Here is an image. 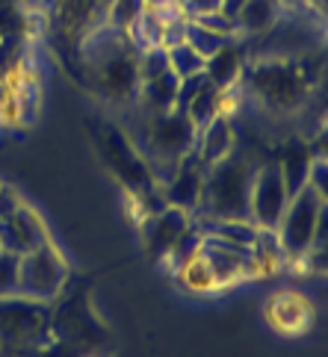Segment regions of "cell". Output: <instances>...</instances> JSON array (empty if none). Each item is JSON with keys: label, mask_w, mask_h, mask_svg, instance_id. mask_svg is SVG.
I'll return each mask as SVG.
<instances>
[{"label": "cell", "mask_w": 328, "mask_h": 357, "mask_svg": "<svg viewBox=\"0 0 328 357\" xmlns=\"http://www.w3.org/2000/svg\"><path fill=\"white\" fill-rule=\"evenodd\" d=\"M136 50L128 39V33L100 27L86 42V66L100 95H107L112 104H136L140 77H136Z\"/></svg>", "instance_id": "obj_1"}, {"label": "cell", "mask_w": 328, "mask_h": 357, "mask_svg": "<svg viewBox=\"0 0 328 357\" xmlns=\"http://www.w3.org/2000/svg\"><path fill=\"white\" fill-rule=\"evenodd\" d=\"M255 165L243 154L231 151L225 160L213 162L204 169V186L195 213L201 219H248V195ZM251 222V219H248Z\"/></svg>", "instance_id": "obj_2"}, {"label": "cell", "mask_w": 328, "mask_h": 357, "mask_svg": "<svg viewBox=\"0 0 328 357\" xmlns=\"http://www.w3.org/2000/svg\"><path fill=\"white\" fill-rule=\"evenodd\" d=\"M313 77L293 59H263L246 68V89L263 107L293 112L308 100Z\"/></svg>", "instance_id": "obj_3"}, {"label": "cell", "mask_w": 328, "mask_h": 357, "mask_svg": "<svg viewBox=\"0 0 328 357\" xmlns=\"http://www.w3.org/2000/svg\"><path fill=\"white\" fill-rule=\"evenodd\" d=\"M322 215H325V195L317 192L311 183L301 186L287 201L281 219L275 225V236H278L284 260H301L313 248V234H317Z\"/></svg>", "instance_id": "obj_4"}, {"label": "cell", "mask_w": 328, "mask_h": 357, "mask_svg": "<svg viewBox=\"0 0 328 357\" xmlns=\"http://www.w3.org/2000/svg\"><path fill=\"white\" fill-rule=\"evenodd\" d=\"M68 280V266L66 257L59 254L54 242H42L39 248H33L18 257V289L15 296L30 298V301H54L62 287Z\"/></svg>", "instance_id": "obj_5"}, {"label": "cell", "mask_w": 328, "mask_h": 357, "mask_svg": "<svg viewBox=\"0 0 328 357\" xmlns=\"http://www.w3.org/2000/svg\"><path fill=\"white\" fill-rule=\"evenodd\" d=\"M198 130L193 127L181 109L160 112V116H145V136L142 151L148 162H178L184 154L195 148Z\"/></svg>", "instance_id": "obj_6"}, {"label": "cell", "mask_w": 328, "mask_h": 357, "mask_svg": "<svg viewBox=\"0 0 328 357\" xmlns=\"http://www.w3.org/2000/svg\"><path fill=\"white\" fill-rule=\"evenodd\" d=\"M50 334V313L45 301L21 296L0 298V340L12 346H42Z\"/></svg>", "instance_id": "obj_7"}, {"label": "cell", "mask_w": 328, "mask_h": 357, "mask_svg": "<svg viewBox=\"0 0 328 357\" xmlns=\"http://www.w3.org/2000/svg\"><path fill=\"white\" fill-rule=\"evenodd\" d=\"M287 189L281 181V169L278 162H267L255 169L251 177V195H248V219L260 231H275L281 213L287 207Z\"/></svg>", "instance_id": "obj_8"}, {"label": "cell", "mask_w": 328, "mask_h": 357, "mask_svg": "<svg viewBox=\"0 0 328 357\" xmlns=\"http://www.w3.org/2000/svg\"><path fill=\"white\" fill-rule=\"evenodd\" d=\"M104 154L112 165V172L119 174V181L131 189L133 195H145L154 189V181H151L148 162L145 157L131 145V139L124 136L116 127H107L104 130Z\"/></svg>", "instance_id": "obj_9"}, {"label": "cell", "mask_w": 328, "mask_h": 357, "mask_svg": "<svg viewBox=\"0 0 328 357\" xmlns=\"http://www.w3.org/2000/svg\"><path fill=\"white\" fill-rule=\"evenodd\" d=\"M189 222H193V215H189L186 210H181V207H169V204L163 210H157L154 215H145L142 236H145L148 257L166 260L172 245L178 242V236L189 227Z\"/></svg>", "instance_id": "obj_10"}, {"label": "cell", "mask_w": 328, "mask_h": 357, "mask_svg": "<svg viewBox=\"0 0 328 357\" xmlns=\"http://www.w3.org/2000/svg\"><path fill=\"white\" fill-rule=\"evenodd\" d=\"M201 186H204V165H201L195 148L184 154L178 160V169H174L172 181L166 186H160V195L169 207H181L189 215L195 213L198 198H201Z\"/></svg>", "instance_id": "obj_11"}, {"label": "cell", "mask_w": 328, "mask_h": 357, "mask_svg": "<svg viewBox=\"0 0 328 357\" xmlns=\"http://www.w3.org/2000/svg\"><path fill=\"white\" fill-rule=\"evenodd\" d=\"M42 242H47V227L39 219V213L30 210L27 204H21L9 219L0 222V251L21 257V254L39 248Z\"/></svg>", "instance_id": "obj_12"}, {"label": "cell", "mask_w": 328, "mask_h": 357, "mask_svg": "<svg viewBox=\"0 0 328 357\" xmlns=\"http://www.w3.org/2000/svg\"><path fill=\"white\" fill-rule=\"evenodd\" d=\"M267 319L275 331H281L287 337H296L311 325V304L296 296V292H278L267 304Z\"/></svg>", "instance_id": "obj_13"}, {"label": "cell", "mask_w": 328, "mask_h": 357, "mask_svg": "<svg viewBox=\"0 0 328 357\" xmlns=\"http://www.w3.org/2000/svg\"><path fill=\"white\" fill-rule=\"evenodd\" d=\"M231 151H234V124H231V119L225 116V112H219L216 119L207 121L198 130V136H195V154H198L201 165L207 169V165L225 160Z\"/></svg>", "instance_id": "obj_14"}, {"label": "cell", "mask_w": 328, "mask_h": 357, "mask_svg": "<svg viewBox=\"0 0 328 357\" xmlns=\"http://www.w3.org/2000/svg\"><path fill=\"white\" fill-rule=\"evenodd\" d=\"M204 77L210 86H216L219 92L237 86V80L243 77V47L237 45V39L204 59Z\"/></svg>", "instance_id": "obj_15"}, {"label": "cell", "mask_w": 328, "mask_h": 357, "mask_svg": "<svg viewBox=\"0 0 328 357\" xmlns=\"http://www.w3.org/2000/svg\"><path fill=\"white\" fill-rule=\"evenodd\" d=\"M311 162H313V148L311 145L299 142V139H290V142L284 145L278 169H281V181H284V189H287V198H293L301 186H308Z\"/></svg>", "instance_id": "obj_16"}, {"label": "cell", "mask_w": 328, "mask_h": 357, "mask_svg": "<svg viewBox=\"0 0 328 357\" xmlns=\"http://www.w3.org/2000/svg\"><path fill=\"white\" fill-rule=\"evenodd\" d=\"M178 86L181 80L174 77L172 71L160 74L154 80L140 83V92H136V104L142 107L145 116H160V112H172L174 100H178Z\"/></svg>", "instance_id": "obj_17"}, {"label": "cell", "mask_w": 328, "mask_h": 357, "mask_svg": "<svg viewBox=\"0 0 328 357\" xmlns=\"http://www.w3.org/2000/svg\"><path fill=\"white\" fill-rule=\"evenodd\" d=\"M222 104H225V92H219L216 86L204 83L193 98H189V104L184 107V116L193 121L195 130H201L207 121H213L222 112Z\"/></svg>", "instance_id": "obj_18"}, {"label": "cell", "mask_w": 328, "mask_h": 357, "mask_svg": "<svg viewBox=\"0 0 328 357\" xmlns=\"http://www.w3.org/2000/svg\"><path fill=\"white\" fill-rule=\"evenodd\" d=\"M278 18V0H246L237 15V30L243 33H267Z\"/></svg>", "instance_id": "obj_19"}, {"label": "cell", "mask_w": 328, "mask_h": 357, "mask_svg": "<svg viewBox=\"0 0 328 357\" xmlns=\"http://www.w3.org/2000/svg\"><path fill=\"white\" fill-rule=\"evenodd\" d=\"M128 39L136 50H148V47H160L163 42V18L157 15L154 9H145L140 18L131 24Z\"/></svg>", "instance_id": "obj_20"}, {"label": "cell", "mask_w": 328, "mask_h": 357, "mask_svg": "<svg viewBox=\"0 0 328 357\" xmlns=\"http://www.w3.org/2000/svg\"><path fill=\"white\" fill-rule=\"evenodd\" d=\"M178 280H181L186 289L198 292V296H204V292H216V289H219V287H216V278H213L210 266H207V260L201 257V254H195L193 260H186V263L178 266Z\"/></svg>", "instance_id": "obj_21"}, {"label": "cell", "mask_w": 328, "mask_h": 357, "mask_svg": "<svg viewBox=\"0 0 328 357\" xmlns=\"http://www.w3.org/2000/svg\"><path fill=\"white\" fill-rule=\"evenodd\" d=\"M166 54H169V71L178 80L195 77V74H204V56L195 54V50L189 47L186 42L174 45V47H166Z\"/></svg>", "instance_id": "obj_22"}, {"label": "cell", "mask_w": 328, "mask_h": 357, "mask_svg": "<svg viewBox=\"0 0 328 357\" xmlns=\"http://www.w3.org/2000/svg\"><path fill=\"white\" fill-rule=\"evenodd\" d=\"M145 9H148V6H145V0H110L104 27L119 30V33H128V30H131V24L140 18Z\"/></svg>", "instance_id": "obj_23"}, {"label": "cell", "mask_w": 328, "mask_h": 357, "mask_svg": "<svg viewBox=\"0 0 328 357\" xmlns=\"http://www.w3.org/2000/svg\"><path fill=\"white\" fill-rule=\"evenodd\" d=\"M184 42L195 50V54H201V56H213L219 47H225L228 42H234V39H225V36H216V33H210L207 27H201L198 21H193V18H186V36H184Z\"/></svg>", "instance_id": "obj_24"}, {"label": "cell", "mask_w": 328, "mask_h": 357, "mask_svg": "<svg viewBox=\"0 0 328 357\" xmlns=\"http://www.w3.org/2000/svg\"><path fill=\"white\" fill-rule=\"evenodd\" d=\"M201 245H204V234L198 231V225H195V222H189V227L178 236V242L172 245V251H169V257H166V260H172V266L178 269L181 263L193 260L195 254H201Z\"/></svg>", "instance_id": "obj_25"}, {"label": "cell", "mask_w": 328, "mask_h": 357, "mask_svg": "<svg viewBox=\"0 0 328 357\" xmlns=\"http://www.w3.org/2000/svg\"><path fill=\"white\" fill-rule=\"evenodd\" d=\"M169 71V54L166 47H148V50H140V56H136V77L140 83L145 80H154L160 74Z\"/></svg>", "instance_id": "obj_26"}, {"label": "cell", "mask_w": 328, "mask_h": 357, "mask_svg": "<svg viewBox=\"0 0 328 357\" xmlns=\"http://www.w3.org/2000/svg\"><path fill=\"white\" fill-rule=\"evenodd\" d=\"M18 289V254L0 251V298L15 296Z\"/></svg>", "instance_id": "obj_27"}, {"label": "cell", "mask_w": 328, "mask_h": 357, "mask_svg": "<svg viewBox=\"0 0 328 357\" xmlns=\"http://www.w3.org/2000/svg\"><path fill=\"white\" fill-rule=\"evenodd\" d=\"M198 21L201 27H207L210 33H216V36H225V39H237L239 30H237V21L228 18L225 12H210V15H201V18H193Z\"/></svg>", "instance_id": "obj_28"}, {"label": "cell", "mask_w": 328, "mask_h": 357, "mask_svg": "<svg viewBox=\"0 0 328 357\" xmlns=\"http://www.w3.org/2000/svg\"><path fill=\"white\" fill-rule=\"evenodd\" d=\"M219 9H222V0H186V3H181V12L186 18H201Z\"/></svg>", "instance_id": "obj_29"}, {"label": "cell", "mask_w": 328, "mask_h": 357, "mask_svg": "<svg viewBox=\"0 0 328 357\" xmlns=\"http://www.w3.org/2000/svg\"><path fill=\"white\" fill-rule=\"evenodd\" d=\"M21 204H24V201L18 198L15 189H12V186H0V222L9 219V215L21 207Z\"/></svg>", "instance_id": "obj_30"}, {"label": "cell", "mask_w": 328, "mask_h": 357, "mask_svg": "<svg viewBox=\"0 0 328 357\" xmlns=\"http://www.w3.org/2000/svg\"><path fill=\"white\" fill-rule=\"evenodd\" d=\"M243 3H246V0H222V9H219V12H225L228 18L237 21V15H239V9H243Z\"/></svg>", "instance_id": "obj_31"}, {"label": "cell", "mask_w": 328, "mask_h": 357, "mask_svg": "<svg viewBox=\"0 0 328 357\" xmlns=\"http://www.w3.org/2000/svg\"><path fill=\"white\" fill-rule=\"evenodd\" d=\"M145 6H148V9H154V12H160V9L178 6V0H145Z\"/></svg>", "instance_id": "obj_32"}, {"label": "cell", "mask_w": 328, "mask_h": 357, "mask_svg": "<svg viewBox=\"0 0 328 357\" xmlns=\"http://www.w3.org/2000/svg\"><path fill=\"white\" fill-rule=\"evenodd\" d=\"M181 3H186V0H178V6H181Z\"/></svg>", "instance_id": "obj_33"}, {"label": "cell", "mask_w": 328, "mask_h": 357, "mask_svg": "<svg viewBox=\"0 0 328 357\" xmlns=\"http://www.w3.org/2000/svg\"><path fill=\"white\" fill-rule=\"evenodd\" d=\"M0 98H3V89H0Z\"/></svg>", "instance_id": "obj_34"}]
</instances>
